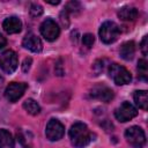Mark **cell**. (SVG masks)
Returning <instances> with one entry per match:
<instances>
[{
  "label": "cell",
  "instance_id": "cell-1",
  "mask_svg": "<svg viewBox=\"0 0 148 148\" xmlns=\"http://www.w3.org/2000/svg\"><path fill=\"white\" fill-rule=\"evenodd\" d=\"M69 138L75 148H84L92 139L90 131L83 123H75L69 130Z\"/></svg>",
  "mask_w": 148,
  "mask_h": 148
},
{
  "label": "cell",
  "instance_id": "cell-2",
  "mask_svg": "<svg viewBox=\"0 0 148 148\" xmlns=\"http://www.w3.org/2000/svg\"><path fill=\"white\" fill-rule=\"evenodd\" d=\"M119 32H120L119 27L112 21L104 22L101 25L99 31H98L101 40L103 43H105V44H111V43L116 42L118 36H119Z\"/></svg>",
  "mask_w": 148,
  "mask_h": 148
},
{
  "label": "cell",
  "instance_id": "cell-3",
  "mask_svg": "<svg viewBox=\"0 0 148 148\" xmlns=\"http://www.w3.org/2000/svg\"><path fill=\"white\" fill-rule=\"evenodd\" d=\"M109 75L113 80V82L118 86H124L131 82L132 75L131 73L121 65L111 64L109 67Z\"/></svg>",
  "mask_w": 148,
  "mask_h": 148
},
{
  "label": "cell",
  "instance_id": "cell-4",
  "mask_svg": "<svg viewBox=\"0 0 148 148\" xmlns=\"http://www.w3.org/2000/svg\"><path fill=\"white\" fill-rule=\"evenodd\" d=\"M125 138L127 142L133 146L134 148H141L146 142V135L141 127L139 126H131L125 132Z\"/></svg>",
  "mask_w": 148,
  "mask_h": 148
},
{
  "label": "cell",
  "instance_id": "cell-5",
  "mask_svg": "<svg viewBox=\"0 0 148 148\" xmlns=\"http://www.w3.org/2000/svg\"><path fill=\"white\" fill-rule=\"evenodd\" d=\"M18 61H17V56L13 50H7L0 56V67L1 69L7 73L12 74L15 72L17 68Z\"/></svg>",
  "mask_w": 148,
  "mask_h": 148
},
{
  "label": "cell",
  "instance_id": "cell-6",
  "mask_svg": "<svg viewBox=\"0 0 148 148\" xmlns=\"http://www.w3.org/2000/svg\"><path fill=\"white\" fill-rule=\"evenodd\" d=\"M40 34L42 36L49 40V42H53L59 37L60 34V28L59 25L56 23V21H53L52 18H46L45 21H43V23L40 24Z\"/></svg>",
  "mask_w": 148,
  "mask_h": 148
},
{
  "label": "cell",
  "instance_id": "cell-7",
  "mask_svg": "<svg viewBox=\"0 0 148 148\" xmlns=\"http://www.w3.org/2000/svg\"><path fill=\"white\" fill-rule=\"evenodd\" d=\"M64 134H65V127L59 120L51 119L47 123L45 127V135L50 141H58L64 136Z\"/></svg>",
  "mask_w": 148,
  "mask_h": 148
},
{
  "label": "cell",
  "instance_id": "cell-8",
  "mask_svg": "<svg viewBox=\"0 0 148 148\" xmlns=\"http://www.w3.org/2000/svg\"><path fill=\"white\" fill-rule=\"evenodd\" d=\"M27 88H28L27 83H23V82H12V83H9L7 86V88L5 90V96H6V98L9 102L14 103V102L18 101L23 96V94L25 92Z\"/></svg>",
  "mask_w": 148,
  "mask_h": 148
},
{
  "label": "cell",
  "instance_id": "cell-9",
  "mask_svg": "<svg viewBox=\"0 0 148 148\" xmlns=\"http://www.w3.org/2000/svg\"><path fill=\"white\" fill-rule=\"evenodd\" d=\"M136 114H138L136 109L130 102H123L114 111V117L121 123H126L133 119Z\"/></svg>",
  "mask_w": 148,
  "mask_h": 148
},
{
  "label": "cell",
  "instance_id": "cell-10",
  "mask_svg": "<svg viewBox=\"0 0 148 148\" xmlns=\"http://www.w3.org/2000/svg\"><path fill=\"white\" fill-rule=\"evenodd\" d=\"M90 96L108 103L113 98V91L106 86H96L90 90Z\"/></svg>",
  "mask_w": 148,
  "mask_h": 148
},
{
  "label": "cell",
  "instance_id": "cell-11",
  "mask_svg": "<svg viewBox=\"0 0 148 148\" xmlns=\"http://www.w3.org/2000/svg\"><path fill=\"white\" fill-rule=\"evenodd\" d=\"M22 45H23L24 49H27V50H29L31 52H35V53H38V52H40L43 50L42 40L39 39V37H37L34 34L27 35L22 40Z\"/></svg>",
  "mask_w": 148,
  "mask_h": 148
},
{
  "label": "cell",
  "instance_id": "cell-12",
  "mask_svg": "<svg viewBox=\"0 0 148 148\" xmlns=\"http://www.w3.org/2000/svg\"><path fill=\"white\" fill-rule=\"evenodd\" d=\"M2 28H3V30H5L7 34H9V35H12V34H17V32H20L21 29H22V22H21V20H20L18 17H16V16H10V17H7V18L3 21Z\"/></svg>",
  "mask_w": 148,
  "mask_h": 148
},
{
  "label": "cell",
  "instance_id": "cell-13",
  "mask_svg": "<svg viewBox=\"0 0 148 148\" xmlns=\"http://www.w3.org/2000/svg\"><path fill=\"white\" fill-rule=\"evenodd\" d=\"M138 14H139L138 9L135 7H132V6L123 7L118 12V16L123 21H134L138 17Z\"/></svg>",
  "mask_w": 148,
  "mask_h": 148
},
{
  "label": "cell",
  "instance_id": "cell-14",
  "mask_svg": "<svg viewBox=\"0 0 148 148\" xmlns=\"http://www.w3.org/2000/svg\"><path fill=\"white\" fill-rule=\"evenodd\" d=\"M134 53H135V44L132 40L124 43L119 50V54L124 60H131L134 57Z\"/></svg>",
  "mask_w": 148,
  "mask_h": 148
},
{
  "label": "cell",
  "instance_id": "cell-15",
  "mask_svg": "<svg viewBox=\"0 0 148 148\" xmlns=\"http://www.w3.org/2000/svg\"><path fill=\"white\" fill-rule=\"evenodd\" d=\"M134 102L136 106H139L142 110H147L148 108V94L146 90H136L133 95Z\"/></svg>",
  "mask_w": 148,
  "mask_h": 148
},
{
  "label": "cell",
  "instance_id": "cell-16",
  "mask_svg": "<svg viewBox=\"0 0 148 148\" xmlns=\"http://www.w3.org/2000/svg\"><path fill=\"white\" fill-rule=\"evenodd\" d=\"M0 148H14V139L7 130H0Z\"/></svg>",
  "mask_w": 148,
  "mask_h": 148
},
{
  "label": "cell",
  "instance_id": "cell-17",
  "mask_svg": "<svg viewBox=\"0 0 148 148\" xmlns=\"http://www.w3.org/2000/svg\"><path fill=\"white\" fill-rule=\"evenodd\" d=\"M23 108H24V110H25L29 114H31V116H37V114L40 112V106H39V104H38L35 99H32V98L25 99V101L23 102Z\"/></svg>",
  "mask_w": 148,
  "mask_h": 148
},
{
  "label": "cell",
  "instance_id": "cell-18",
  "mask_svg": "<svg viewBox=\"0 0 148 148\" xmlns=\"http://www.w3.org/2000/svg\"><path fill=\"white\" fill-rule=\"evenodd\" d=\"M138 74L141 80H143V81L148 80V66H147V61L145 59H141L138 62Z\"/></svg>",
  "mask_w": 148,
  "mask_h": 148
},
{
  "label": "cell",
  "instance_id": "cell-19",
  "mask_svg": "<svg viewBox=\"0 0 148 148\" xmlns=\"http://www.w3.org/2000/svg\"><path fill=\"white\" fill-rule=\"evenodd\" d=\"M81 9H82L81 3L77 1H69V2H67L66 7H65V12L71 13V14H77V13H80Z\"/></svg>",
  "mask_w": 148,
  "mask_h": 148
},
{
  "label": "cell",
  "instance_id": "cell-20",
  "mask_svg": "<svg viewBox=\"0 0 148 148\" xmlns=\"http://www.w3.org/2000/svg\"><path fill=\"white\" fill-rule=\"evenodd\" d=\"M29 13H30V15L32 17H38V16H40L43 14V7L39 3H31Z\"/></svg>",
  "mask_w": 148,
  "mask_h": 148
},
{
  "label": "cell",
  "instance_id": "cell-21",
  "mask_svg": "<svg viewBox=\"0 0 148 148\" xmlns=\"http://www.w3.org/2000/svg\"><path fill=\"white\" fill-rule=\"evenodd\" d=\"M94 42H95V37H94L92 34H86V35H83V37H82V43H83L84 46L91 47L92 44H94Z\"/></svg>",
  "mask_w": 148,
  "mask_h": 148
},
{
  "label": "cell",
  "instance_id": "cell-22",
  "mask_svg": "<svg viewBox=\"0 0 148 148\" xmlns=\"http://www.w3.org/2000/svg\"><path fill=\"white\" fill-rule=\"evenodd\" d=\"M104 69V61L103 60H96L92 65V71L95 75H99Z\"/></svg>",
  "mask_w": 148,
  "mask_h": 148
},
{
  "label": "cell",
  "instance_id": "cell-23",
  "mask_svg": "<svg viewBox=\"0 0 148 148\" xmlns=\"http://www.w3.org/2000/svg\"><path fill=\"white\" fill-rule=\"evenodd\" d=\"M60 22L62 24V27L65 28H68L69 25V20H68V13H66L65 10H62L60 13Z\"/></svg>",
  "mask_w": 148,
  "mask_h": 148
},
{
  "label": "cell",
  "instance_id": "cell-24",
  "mask_svg": "<svg viewBox=\"0 0 148 148\" xmlns=\"http://www.w3.org/2000/svg\"><path fill=\"white\" fill-rule=\"evenodd\" d=\"M140 49H141V51H142V54H143V56H147V53H148V36H145V37L142 38Z\"/></svg>",
  "mask_w": 148,
  "mask_h": 148
},
{
  "label": "cell",
  "instance_id": "cell-25",
  "mask_svg": "<svg viewBox=\"0 0 148 148\" xmlns=\"http://www.w3.org/2000/svg\"><path fill=\"white\" fill-rule=\"evenodd\" d=\"M31 64H32V59H31V58H25V59L23 60V64H22V71H23L24 73H27V72L30 69Z\"/></svg>",
  "mask_w": 148,
  "mask_h": 148
},
{
  "label": "cell",
  "instance_id": "cell-26",
  "mask_svg": "<svg viewBox=\"0 0 148 148\" xmlns=\"http://www.w3.org/2000/svg\"><path fill=\"white\" fill-rule=\"evenodd\" d=\"M56 74L61 76L64 75V69H62V64H61V59L58 60V62L56 64Z\"/></svg>",
  "mask_w": 148,
  "mask_h": 148
},
{
  "label": "cell",
  "instance_id": "cell-27",
  "mask_svg": "<svg viewBox=\"0 0 148 148\" xmlns=\"http://www.w3.org/2000/svg\"><path fill=\"white\" fill-rule=\"evenodd\" d=\"M6 44H7V40H6V38L0 34V50L1 49H3L5 46H6Z\"/></svg>",
  "mask_w": 148,
  "mask_h": 148
},
{
  "label": "cell",
  "instance_id": "cell-28",
  "mask_svg": "<svg viewBox=\"0 0 148 148\" xmlns=\"http://www.w3.org/2000/svg\"><path fill=\"white\" fill-rule=\"evenodd\" d=\"M47 3H51V5H58V3H60V1H59V0H57V1H47Z\"/></svg>",
  "mask_w": 148,
  "mask_h": 148
}]
</instances>
